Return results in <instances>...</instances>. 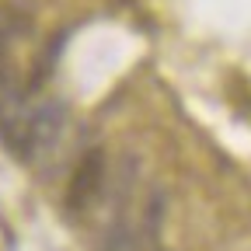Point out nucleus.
I'll list each match as a JSON object with an SVG mask.
<instances>
[{
	"instance_id": "f257e3e1",
	"label": "nucleus",
	"mask_w": 251,
	"mask_h": 251,
	"mask_svg": "<svg viewBox=\"0 0 251 251\" xmlns=\"http://www.w3.org/2000/svg\"><path fill=\"white\" fill-rule=\"evenodd\" d=\"M63 126H67V105H63V101L39 105L35 112L28 115L21 157H42V153H49L59 143V136H63Z\"/></svg>"
},
{
	"instance_id": "f03ea898",
	"label": "nucleus",
	"mask_w": 251,
	"mask_h": 251,
	"mask_svg": "<svg viewBox=\"0 0 251 251\" xmlns=\"http://www.w3.org/2000/svg\"><path fill=\"white\" fill-rule=\"evenodd\" d=\"M101 185H105V153L91 150L74 168V178H70V188H67V209L80 213L84 206H91V199H98Z\"/></svg>"
}]
</instances>
